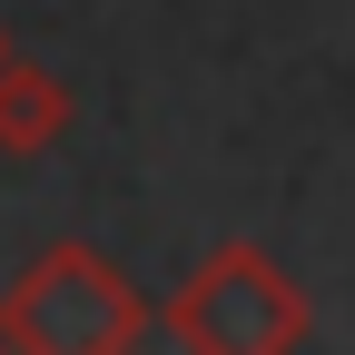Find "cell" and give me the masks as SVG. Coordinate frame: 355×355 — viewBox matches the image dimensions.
I'll use <instances>...</instances> for the list:
<instances>
[{"instance_id": "obj_1", "label": "cell", "mask_w": 355, "mask_h": 355, "mask_svg": "<svg viewBox=\"0 0 355 355\" xmlns=\"http://www.w3.org/2000/svg\"><path fill=\"white\" fill-rule=\"evenodd\" d=\"M128 345H148V296L79 237H60L0 286V355H128Z\"/></svg>"}, {"instance_id": "obj_2", "label": "cell", "mask_w": 355, "mask_h": 355, "mask_svg": "<svg viewBox=\"0 0 355 355\" xmlns=\"http://www.w3.org/2000/svg\"><path fill=\"white\" fill-rule=\"evenodd\" d=\"M306 326H316L306 286H296L266 247H247V237L207 247L188 277H178V296H168L178 355H296Z\"/></svg>"}, {"instance_id": "obj_3", "label": "cell", "mask_w": 355, "mask_h": 355, "mask_svg": "<svg viewBox=\"0 0 355 355\" xmlns=\"http://www.w3.org/2000/svg\"><path fill=\"white\" fill-rule=\"evenodd\" d=\"M69 139V79L40 60H0V158H50Z\"/></svg>"}, {"instance_id": "obj_4", "label": "cell", "mask_w": 355, "mask_h": 355, "mask_svg": "<svg viewBox=\"0 0 355 355\" xmlns=\"http://www.w3.org/2000/svg\"><path fill=\"white\" fill-rule=\"evenodd\" d=\"M0 60H10V40H0Z\"/></svg>"}, {"instance_id": "obj_5", "label": "cell", "mask_w": 355, "mask_h": 355, "mask_svg": "<svg viewBox=\"0 0 355 355\" xmlns=\"http://www.w3.org/2000/svg\"><path fill=\"white\" fill-rule=\"evenodd\" d=\"M128 355H148V345H128Z\"/></svg>"}]
</instances>
